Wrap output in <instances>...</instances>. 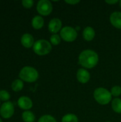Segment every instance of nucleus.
I'll return each instance as SVG.
<instances>
[{
	"label": "nucleus",
	"mask_w": 121,
	"mask_h": 122,
	"mask_svg": "<svg viewBox=\"0 0 121 122\" xmlns=\"http://www.w3.org/2000/svg\"><path fill=\"white\" fill-rule=\"evenodd\" d=\"M105 2L109 5H113V4H116L118 3H119L120 1H118V0H106V1H105Z\"/></svg>",
	"instance_id": "393cba45"
},
{
	"label": "nucleus",
	"mask_w": 121,
	"mask_h": 122,
	"mask_svg": "<svg viewBox=\"0 0 121 122\" xmlns=\"http://www.w3.org/2000/svg\"><path fill=\"white\" fill-rule=\"evenodd\" d=\"M111 107L114 112L121 114V99L114 98L111 102Z\"/></svg>",
	"instance_id": "dca6fc26"
},
{
	"label": "nucleus",
	"mask_w": 121,
	"mask_h": 122,
	"mask_svg": "<svg viewBox=\"0 0 121 122\" xmlns=\"http://www.w3.org/2000/svg\"><path fill=\"white\" fill-rule=\"evenodd\" d=\"M0 122H2V120L1 119V118H0Z\"/></svg>",
	"instance_id": "bb28decb"
},
{
	"label": "nucleus",
	"mask_w": 121,
	"mask_h": 122,
	"mask_svg": "<svg viewBox=\"0 0 121 122\" xmlns=\"http://www.w3.org/2000/svg\"><path fill=\"white\" fill-rule=\"evenodd\" d=\"M19 76L21 80L28 83H34L36 81L39 77L38 71L33 66H24L19 71Z\"/></svg>",
	"instance_id": "7ed1b4c3"
},
{
	"label": "nucleus",
	"mask_w": 121,
	"mask_h": 122,
	"mask_svg": "<svg viewBox=\"0 0 121 122\" xmlns=\"http://www.w3.org/2000/svg\"><path fill=\"white\" fill-rule=\"evenodd\" d=\"M61 40L62 39H61L60 34H51V36H50V39H49V41L52 46H58L61 43Z\"/></svg>",
	"instance_id": "6ab92c4d"
},
{
	"label": "nucleus",
	"mask_w": 121,
	"mask_h": 122,
	"mask_svg": "<svg viewBox=\"0 0 121 122\" xmlns=\"http://www.w3.org/2000/svg\"><path fill=\"white\" fill-rule=\"evenodd\" d=\"M83 38L86 41H91L94 39L96 36V31L95 29L90 26H86L82 32Z\"/></svg>",
	"instance_id": "ddd939ff"
},
{
	"label": "nucleus",
	"mask_w": 121,
	"mask_h": 122,
	"mask_svg": "<svg viewBox=\"0 0 121 122\" xmlns=\"http://www.w3.org/2000/svg\"><path fill=\"white\" fill-rule=\"evenodd\" d=\"M36 10L40 16H48L53 11V4L49 0H40L36 4Z\"/></svg>",
	"instance_id": "423d86ee"
},
{
	"label": "nucleus",
	"mask_w": 121,
	"mask_h": 122,
	"mask_svg": "<svg viewBox=\"0 0 121 122\" xmlns=\"http://www.w3.org/2000/svg\"><path fill=\"white\" fill-rule=\"evenodd\" d=\"M61 122H78V118L75 114L68 113L61 118Z\"/></svg>",
	"instance_id": "a211bd4d"
},
{
	"label": "nucleus",
	"mask_w": 121,
	"mask_h": 122,
	"mask_svg": "<svg viewBox=\"0 0 121 122\" xmlns=\"http://www.w3.org/2000/svg\"><path fill=\"white\" fill-rule=\"evenodd\" d=\"M76 79L81 84H86L91 79V74L88 69L84 68H80L76 72Z\"/></svg>",
	"instance_id": "1a4fd4ad"
},
{
	"label": "nucleus",
	"mask_w": 121,
	"mask_h": 122,
	"mask_svg": "<svg viewBox=\"0 0 121 122\" xmlns=\"http://www.w3.org/2000/svg\"><path fill=\"white\" fill-rule=\"evenodd\" d=\"M99 61V56L96 51L92 49L83 50L78 55V62L86 69H91L97 66Z\"/></svg>",
	"instance_id": "f257e3e1"
},
{
	"label": "nucleus",
	"mask_w": 121,
	"mask_h": 122,
	"mask_svg": "<svg viewBox=\"0 0 121 122\" xmlns=\"http://www.w3.org/2000/svg\"><path fill=\"white\" fill-rule=\"evenodd\" d=\"M10 99V94L6 90H0V100L2 102H8Z\"/></svg>",
	"instance_id": "4be33fe9"
},
{
	"label": "nucleus",
	"mask_w": 121,
	"mask_h": 122,
	"mask_svg": "<svg viewBox=\"0 0 121 122\" xmlns=\"http://www.w3.org/2000/svg\"></svg>",
	"instance_id": "cd10ccee"
},
{
	"label": "nucleus",
	"mask_w": 121,
	"mask_h": 122,
	"mask_svg": "<svg viewBox=\"0 0 121 122\" xmlns=\"http://www.w3.org/2000/svg\"><path fill=\"white\" fill-rule=\"evenodd\" d=\"M17 104L21 109H23L24 111H29L33 107V102L29 97L22 96L18 99Z\"/></svg>",
	"instance_id": "9d476101"
},
{
	"label": "nucleus",
	"mask_w": 121,
	"mask_h": 122,
	"mask_svg": "<svg viewBox=\"0 0 121 122\" xmlns=\"http://www.w3.org/2000/svg\"><path fill=\"white\" fill-rule=\"evenodd\" d=\"M61 39L66 42H73L76 41L78 36V31L76 28L70 26H63L59 33Z\"/></svg>",
	"instance_id": "39448f33"
},
{
	"label": "nucleus",
	"mask_w": 121,
	"mask_h": 122,
	"mask_svg": "<svg viewBox=\"0 0 121 122\" xmlns=\"http://www.w3.org/2000/svg\"><path fill=\"white\" fill-rule=\"evenodd\" d=\"M111 93L112 97H114L115 98H118L121 95V87L118 85L113 86L111 89Z\"/></svg>",
	"instance_id": "412c9836"
},
{
	"label": "nucleus",
	"mask_w": 121,
	"mask_h": 122,
	"mask_svg": "<svg viewBox=\"0 0 121 122\" xmlns=\"http://www.w3.org/2000/svg\"><path fill=\"white\" fill-rule=\"evenodd\" d=\"M31 26L36 30H39L44 26V19L40 15H36L31 20Z\"/></svg>",
	"instance_id": "4468645a"
},
{
	"label": "nucleus",
	"mask_w": 121,
	"mask_h": 122,
	"mask_svg": "<svg viewBox=\"0 0 121 122\" xmlns=\"http://www.w3.org/2000/svg\"><path fill=\"white\" fill-rule=\"evenodd\" d=\"M119 6H120V7H121V1H120V2H119Z\"/></svg>",
	"instance_id": "a878e982"
},
{
	"label": "nucleus",
	"mask_w": 121,
	"mask_h": 122,
	"mask_svg": "<svg viewBox=\"0 0 121 122\" xmlns=\"http://www.w3.org/2000/svg\"><path fill=\"white\" fill-rule=\"evenodd\" d=\"M38 122H57V121L53 116L49 114H45L41 116L39 119Z\"/></svg>",
	"instance_id": "aec40b11"
},
{
	"label": "nucleus",
	"mask_w": 121,
	"mask_h": 122,
	"mask_svg": "<svg viewBox=\"0 0 121 122\" xmlns=\"http://www.w3.org/2000/svg\"><path fill=\"white\" fill-rule=\"evenodd\" d=\"M21 43L22 46L25 48L29 49L33 48V46L35 43L34 36L29 34V33H25L21 37Z\"/></svg>",
	"instance_id": "9b49d317"
},
{
	"label": "nucleus",
	"mask_w": 121,
	"mask_h": 122,
	"mask_svg": "<svg viewBox=\"0 0 121 122\" xmlns=\"http://www.w3.org/2000/svg\"><path fill=\"white\" fill-rule=\"evenodd\" d=\"M52 50V45L49 41L41 39L35 41L33 46L34 52L39 56H45L48 54Z\"/></svg>",
	"instance_id": "20e7f679"
},
{
	"label": "nucleus",
	"mask_w": 121,
	"mask_h": 122,
	"mask_svg": "<svg viewBox=\"0 0 121 122\" xmlns=\"http://www.w3.org/2000/svg\"><path fill=\"white\" fill-rule=\"evenodd\" d=\"M62 28V21L58 18H53L48 22V29L52 34H58Z\"/></svg>",
	"instance_id": "6e6552de"
},
{
	"label": "nucleus",
	"mask_w": 121,
	"mask_h": 122,
	"mask_svg": "<svg viewBox=\"0 0 121 122\" xmlns=\"http://www.w3.org/2000/svg\"><path fill=\"white\" fill-rule=\"evenodd\" d=\"M24 88V82L22 80L19 79H15L12 84H11V89L14 92H18L23 89Z\"/></svg>",
	"instance_id": "f3484780"
},
{
	"label": "nucleus",
	"mask_w": 121,
	"mask_h": 122,
	"mask_svg": "<svg viewBox=\"0 0 121 122\" xmlns=\"http://www.w3.org/2000/svg\"><path fill=\"white\" fill-rule=\"evenodd\" d=\"M34 1L33 0H23L21 1L22 6L26 9H30L34 6Z\"/></svg>",
	"instance_id": "5701e85b"
},
{
	"label": "nucleus",
	"mask_w": 121,
	"mask_h": 122,
	"mask_svg": "<svg viewBox=\"0 0 121 122\" xmlns=\"http://www.w3.org/2000/svg\"><path fill=\"white\" fill-rule=\"evenodd\" d=\"M64 1H65V3H66L69 5H72V6H75L80 3L79 0H65Z\"/></svg>",
	"instance_id": "b1692460"
},
{
	"label": "nucleus",
	"mask_w": 121,
	"mask_h": 122,
	"mask_svg": "<svg viewBox=\"0 0 121 122\" xmlns=\"http://www.w3.org/2000/svg\"><path fill=\"white\" fill-rule=\"evenodd\" d=\"M21 117L24 122H34L36 120V117L34 114L30 110L24 111L22 113Z\"/></svg>",
	"instance_id": "2eb2a0df"
},
{
	"label": "nucleus",
	"mask_w": 121,
	"mask_h": 122,
	"mask_svg": "<svg viewBox=\"0 0 121 122\" xmlns=\"http://www.w3.org/2000/svg\"><path fill=\"white\" fill-rule=\"evenodd\" d=\"M14 114V105L11 102H6L2 104L0 107V115L4 119H9Z\"/></svg>",
	"instance_id": "0eeeda50"
},
{
	"label": "nucleus",
	"mask_w": 121,
	"mask_h": 122,
	"mask_svg": "<svg viewBox=\"0 0 121 122\" xmlns=\"http://www.w3.org/2000/svg\"><path fill=\"white\" fill-rule=\"evenodd\" d=\"M110 22L113 26L116 29H121V11H113L111 13L109 17Z\"/></svg>",
	"instance_id": "f8f14e48"
},
{
	"label": "nucleus",
	"mask_w": 121,
	"mask_h": 122,
	"mask_svg": "<svg viewBox=\"0 0 121 122\" xmlns=\"http://www.w3.org/2000/svg\"><path fill=\"white\" fill-rule=\"evenodd\" d=\"M112 97L111 92L103 87H98L93 92V98L100 105H108L112 102Z\"/></svg>",
	"instance_id": "f03ea898"
}]
</instances>
